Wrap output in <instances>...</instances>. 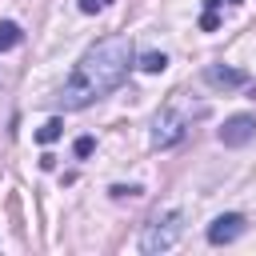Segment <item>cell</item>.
<instances>
[{"instance_id":"7","label":"cell","mask_w":256,"mask_h":256,"mask_svg":"<svg viewBox=\"0 0 256 256\" xmlns=\"http://www.w3.org/2000/svg\"><path fill=\"white\" fill-rule=\"evenodd\" d=\"M140 68H144V72H164V68H168V56H164V52H144V56H140Z\"/></svg>"},{"instance_id":"6","label":"cell","mask_w":256,"mask_h":256,"mask_svg":"<svg viewBox=\"0 0 256 256\" xmlns=\"http://www.w3.org/2000/svg\"><path fill=\"white\" fill-rule=\"evenodd\" d=\"M204 80H208V84H216V88H240L248 76H244V72H236V68H220V64H212V68L204 72Z\"/></svg>"},{"instance_id":"4","label":"cell","mask_w":256,"mask_h":256,"mask_svg":"<svg viewBox=\"0 0 256 256\" xmlns=\"http://www.w3.org/2000/svg\"><path fill=\"white\" fill-rule=\"evenodd\" d=\"M240 232H244V216H236V212L216 216V220L208 224V244H232Z\"/></svg>"},{"instance_id":"5","label":"cell","mask_w":256,"mask_h":256,"mask_svg":"<svg viewBox=\"0 0 256 256\" xmlns=\"http://www.w3.org/2000/svg\"><path fill=\"white\" fill-rule=\"evenodd\" d=\"M180 136H184V116H176V112H160V116H156V132H152V144L168 148V144H176Z\"/></svg>"},{"instance_id":"10","label":"cell","mask_w":256,"mask_h":256,"mask_svg":"<svg viewBox=\"0 0 256 256\" xmlns=\"http://www.w3.org/2000/svg\"><path fill=\"white\" fill-rule=\"evenodd\" d=\"M60 128H64V124H60V120H48V124H44V128H40V132H36V140H40V144H52V140H56V136H60Z\"/></svg>"},{"instance_id":"8","label":"cell","mask_w":256,"mask_h":256,"mask_svg":"<svg viewBox=\"0 0 256 256\" xmlns=\"http://www.w3.org/2000/svg\"><path fill=\"white\" fill-rule=\"evenodd\" d=\"M12 44H20V28H16L12 20H4V24H0V52H8Z\"/></svg>"},{"instance_id":"3","label":"cell","mask_w":256,"mask_h":256,"mask_svg":"<svg viewBox=\"0 0 256 256\" xmlns=\"http://www.w3.org/2000/svg\"><path fill=\"white\" fill-rule=\"evenodd\" d=\"M256 136V120L252 116H232V120H224V128H220V144H228V148H240V144H248Z\"/></svg>"},{"instance_id":"9","label":"cell","mask_w":256,"mask_h":256,"mask_svg":"<svg viewBox=\"0 0 256 256\" xmlns=\"http://www.w3.org/2000/svg\"><path fill=\"white\" fill-rule=\"evenodd\" d=\"M224 0H204V16H200V28L204 32H212L216 28V8H220Z\"/></svg>"},{"instance_id":"12","label":"cell","mask_w":256,"mask_h":256,"mask_svg":"<svg viewBox=\"0 0 256 256\" xmlns=\"http://www.w3.org/2000/svg\"><path fill=\"white\" fill-rule=\"evenodd\" d=\"M88 152H92V140L80 136V140H76V156H88Z\"/></svg>"},{"instance_id":"2","label":"cell","mask_w":256,"mask_h":256,"mask_svg":"<svg viewBox=\"0 0 256 256\" xmlns=\"http://www.w3.org/2000/svg\"><path fill=\"white\" fill-rule=\"evenodd\" d=\"M180 232H184L180 212H164V216H156V220L144 228V236H140V252H164V248H172V244L180 240Z\"/></svg>"},{"instance_id":"1","label":"cell","mask_w":256,"mask_h":256,"mask_svg":"<svg viewBox=\"0 0 256 256\" xmlns=\"http://www.w3.org/2000/svg\"><path fill=\"white\" fill-rule=\"evenodd\" d=\"M128 68H132V40L128 36H104V40H96L76 60V68H72V76H68V84L60 92L64 108H88L92 100L108 96L128 76Z\"/></svg>"},{"instance_id":"11","label":"cell","mask_w":256,"mask_h":256,"mask_svg":"<svg viewBox=\"0 0 256 256\" xmlns=\"http://www.w3.org/2000/svg\"><path fill=\"white\" fill-rule=\"evenodd\" d=\"M108 4H112V0H80V12H88V16H92V12H104Z\"/></svg>"}]
</instances>
